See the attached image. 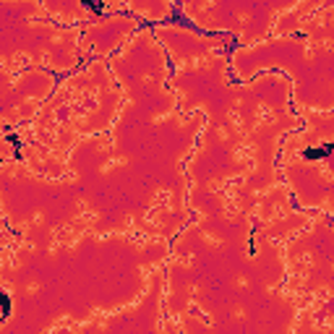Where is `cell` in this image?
Returning <instances> with one entry per match:
<instances>
[{"label": "cell", "instance_id": "1", "mask_svg": "<svg viewBox=\"0 0 334 334\" xmlns=\"http://www.w3.org/2000/svg\"><path fill=\"white\" fill-rule=\"evenodd\" d=\"M332 154V144H324L321 149H303V157L306 159H324Z\"/></svg>", "mask_w": 334, "mask_h": 334}, {"label": "cell", "instance_id": "2", "mask_svg": "<svg viewBox=\"0 0 334 334\" xmlns=\"http://www.w3.org/2000/svg\"><path fill=\"white\" fill-rule=\"evenodd\" d=\"M84 5H89V8H92L94 13H102L104 11V5H100V3H94V0H81Z\"/></svg>", "mask_w": 334, "mask_h": 334}]
</instances>
